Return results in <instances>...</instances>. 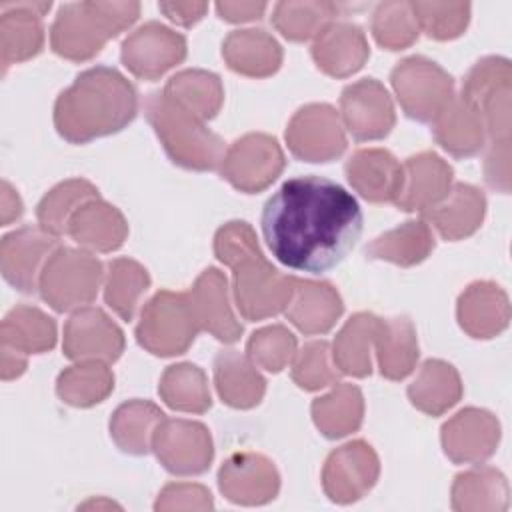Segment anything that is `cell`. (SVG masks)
I'll return each instance as SVG.
<instances>
[{
    "label": "cell",
    "instance_id": "9a60e30c",
    "mask_svg": "<svg viewBox=\"0 0 512 512\" xmlns=\"http://www.w3.org/2000/svg\"><path fill=\"white\" fill-rule=\"evenodd\" d=\"M216 386L226 404L248 408L260 402L264 380L236 352H220L216 358Z\"/></svg>",
    "mask_w": 512,
    "mask_h": 512
},
{
    "label": "cell",
    "instance_id": "d4e9b609",
    "mask_svg": "<svg viewBox=\"0 0 512 512\" xmlns=\"http://www.w3.org/2000/svg\"><path fill=\"white\" fill-rule=\"evenodd\" d=\"M378 318L370 316V314H358L354 318H350V322L344 326V330L338 334L336 342H334V358H340L342 354L350 352L352 348L356 350L352 356V362L348 366L346 374H354V376H366L370 374V356H368V344H370V332L374 330Z\"/></svg>",
    "mask_w": 512,
    "mask_h": 512
},
{
    "label": "cell",
    "instance_id": "2e32d148",
    "mask_svg": "<svg viewBox=\"0 0 512 512\" xmlns=\"http://www.w3.org/2000/svg\"><path fill=\"white\" fill-rule=\"evenodd\" d=\"M298 296L294 300L292 310L288 312L290 320L308 334L314 332H326L334 320L342 312L340 298L334 302H326L334 296H338L332 286L328 284H316V282H298L294 284Z\"/></svg>",
    "mask_w": 512,
    "mask_h": 512
},
{
    "label": "cell",
    "instance_id": "1f68e13d",
    "mask_svg": "<svg viewBox=\"0 0 512 512\" xmlns=\"http://www.w3.org/2000/svg\"><path fill=\"white\" fill-rule=\"evenodd\" d=\"M218 12L222 14L220 18H226L230 22H240V20H252L262 14L266 4H218Z\"/></svg>",
    "mask_w": 512,
    "mask_h": 512
},
{
    "label": "cell",
    "instance_id": "484cf974",
    "mask_svg": "<svg viewBox=\"0 0 512 512\" xmlns=\"http://www.w3.org/2000/svg\"><path fill=\"white\" fill-rule=\"evenodd\" d=\"M294 344L296 342L290 332L282 326H274L254 332L248 342V352L254 362H260L270 372H278L290 360Z\"/></svg>",
    "mask_w": 512,
    "mask_h": 512
},
{
    "label": "cell",
    "instance_id": "7402d4cb",
    "mask_svg": "<svg viewBox=\"0 0 512 512\" xmlns=\"http://www.w3.org/2000/svg\"><path fill=\"white\" fill-rule=\"evenodd\" d=\"M98 190L86 180H68L44 196L38 206V220L44 232L62 234L68 228L74 204L96 200Z\"/></svg>",
    "mask_w": 512,
    "mask_h": 512
},
{
    "label": "cell",
    "instance_id": "8fae6325",
    "mask_svg": "<svg viewBox=\"0 0 512 512\" xmlns=\"http://www.w3.org/2000/svg\"><path fill=\"white\" fill-rule=\"evenodd\" d=\"M68 232L80 244L98 250H114L126 236V226L114 206L98 198L76 210L68 222Z\"/></svg>",
    "mask_w": 512,
    "mask_h": 512
},
{
    "label": "cell",
    "instance_id": "5b68a950",
    "mask_svg": "<svg viewBox=\"0 0 512 512\" xmlns=\"http://www.w3.org/2000/svg\"><path fill=\"white\" fill-rule=\"evenodd\" d=\"M282 166L284 156L274 138L248 134L228 150L222 174L236 188L244 192H258L280 174Z\"/></svg>",
    "mask_w": 512,
    "mask_h": 512
},
{
    "label": "cell",
    "instance_id": "44dd1931",
    "mask_svg": "<svg viewBox=\"0 0 512 512\" xmlns=\"http://www.w3.org/2000/svg\"><path fill=\"white\" fill-rule=\"evenodd\" d=\"M8 244L14 246V252L22 254L16 258L14 264L4 266V278L22 292L34 290V276L38 272V264L52 246H56L54 234L38 232L32 228L18 230L4 238Z\"/></svg>",
    "mask_w": 512,
    "mask_h": 512
},
{
    "label": "cell",
    "instance_id": "f1b7e54d",
    "mask_svg": "<svg viewBox=\"0 0 512 512\" xmlns=\"http://www.w3.org/2000/svg\"><path fill=\"white\" fill-rule=\"evenodd\" d=\"M334 6L324 4L316 14L302 16L300 4H278L276 8V26L282 30V34L290 40H306L314 34H318L320 24L326 22L332 16Z\"/></svg>",
    "mask_w": 512,
    "mask_h": 512
},
{
    "label": "cell",
    "instance_id": "4316f807",
    "mask_svg": "<svg viewBox=\"0 0 512 512\" xmlns=\"http://www.w3.org/2000/svg\"><path fill=\"white\" fill-rule=\"evenodd\" d=\"M164 414L154 408L148 402H130L124 404L116 410L114 420L110 422V430L112 434H118L122 430H136V454H146L148 452V426H152L154 422L162 420Z\"/></svg>",
    "mask_w": 512,
    "mask_h": 512
},
{
    "label": "cell",
    "instance_id": "ffe728a7",
    "mask_svg": "<svg viewBox=\"0 0 512 512\" xmlns=\"http://www.w3.org/2000/svg\"><path fill=\"white\" fill-rule=\"evenodd\" d=\"M316 426L328 436L338 438L356 430L362 420V396L354 386H338L332 394L312 404Z\"/></svg>",
    "mask_w": 512,
    "mask_h": 512
},
{
    "label": "cell",
    "instance_id": "3957f363",
    "mask_svg": "<svg viewBox=\"0 0 512 512\" xmlns=\"http://www.w3.org/2000/svg\"><path fill=\"white\" fill-rule=\"evenodd\" d=\"M144 112L172 162L194 170H214L218 166L224 142L176 100L164 92H152L146 96Z\"/></svg>",
    "mask_w": 512,
    "mask_h": 512
},
{
    "label": "cell",
    "instance_id": "30bf717a",
    "mask_svg": "<svg viewBox=\"0 0 512 512\" xmlns=\"http://www.w3.org/2000/svg\"><path fill=\"white\" fill-rule=\"evenodd\" d=\"M178 34H174L172 30H168L166 26L160 24H146L140 30H136L132 34V38H136L140 44L148 46L150 50H142V48H134L124 44L122 46V60L124 64L140 78L146 80H154L156 76H160L164 70H168L170 66L178 64L184 56H186V44L184 46H174V48H164V50H156L158 46L168 44L170 40H174Z\"/></svg>",
    "mask_w": 512,
    "mask_h": 512
},
{
    "label": "cell",
    "instance_id": "6da1fadb",
    "mask_svg": "<svg viewBox=\"0 0 512 512\" xmlns=\"http://www.w3.org/2000/svg\"><path fill=\"white\" fill-rule=\"evenodd\" d=\"M362 222L358 200L338 182L316 174L286 180L260 216L272 256L308 274L336 268L360 238Z\"/></svg>",
    "mask_w": 512,
    "mask_h": 512
},
{
    "label": "cell",
    "instance_id": "277c9868",
    "mask_svg": "<svg viewBox=\"0 0 512 512\" xmlns=\"http://www.w3.org/2000/svg\"><path fill=\"white\" fill-rule=\"evenodd\" d=\"M198 324L190 294L158 292L142 310L136 338L152 354H182L194 340Z\"/></svg>",
    "mask_w": 512,
    "mask_h": 512
},
{
    "label": "cell",
    "instance_id": "52a82bcc",
    "mask_svg": "<svg viewBox=\"0 0 512 512\" xmlns=\"http://www.w3.org/2000/svg\"><path fill=\"white\" fill-rule=\"evenodd\" d=\"M350 184L372 202L396 200L402 182L404 168L386 150H358L346 164Z\"/></svg>",
    "mask_w": 512,
    "mask_h": 512
},
{
    "label": "cell",
    "instance_id": "4fadbf2b",
    "mask_svg": "<svg viewBox=\"0 0 512 512\" xmlns=\"http://www.w3.org/2000/svg\"><path fill=\"white\" fill-rule=\"evenodd\" d=\"M484 206V196L476 188L468 184H456L448 204L428 208L426 218L436 224L444 238L456 240L472 234L480 226Z\"/></svg>",
    "mask_w": 512,
    "mask_h": 512
},
{
    "label": "cell",
    "instance_id": "d6986e66",
    "mask_svg": "<svg viewBox=\"0 0 512 512\" xmlns=\"http://www.w3.org/2000/svg\"><path fill=\"white\" fill-rule=\"evenodd\" d=\"M432 248L434 240L428 232V226L422 222H406L402 228L376 238L370 246H366V254L370 258L410 266L424 260Z\"/></svg>",
    "mask_w": 512,
    "mask_h": 512
},
{
    "label": "cell",
    "instance_id": "e0dca14e",
    "mask_svg": "<svg viewBox=\"0 0 512 512\" xmlns=\"http://www.w3.org/2000/svg\"><path fill=\"white\" fill-rule=\"evenodd\" d=\"M378 358L380 372L386 378L400 380L412 372V364L418 356L412 324L406 318H392L378 324Z\"/></svg>",
    "mask_w": 512,
    "mask_h": 512
},
{
    "label": "cell",
    "instance_id": "cb8c5ba5",
    "mask_svg": "<svg viewBox=\"0 0 512 512\" xmlns=\"http://www.w3.org/2000/svg\"><path fill=\"white\" fill-rule=\"evenodd\" d=\"M412 4H380L374 14V36L382 46L400 50L416 36Z\"/></svg>",
    "mask_w": 512,
    "mask_h": 512
},
{
    "label": "cell",
    "instance_id": "5bb4252c",
    "mask_svg": "<svg viewBox=\"0 0 512 512\" xmlns=\"http://www.w3.org/2000/svg\"><path fill=\"white\" fill-rule=\"evenodd\" d=\"M438 118L436 138L442 148L454 156H472L482 148V116L472 104L450 100Z\"/></svg>",
    "mask_w": 512,
    "mask_h": 512
},
{
    "label": "cell",
    "instance_id": "f546056e",
    "mask_svg": "<svg viewBox=\"0 0 512 512\" xmlns=\"http://www.w3.org/2000/svg\"><path fill=\"white\" fill-rule=\"evenodd\" d=\"M326 356H328L326 342H312L302 350L294 366V380L298 382V386L306 390H316L320 386H326L334 378V374L328 368Z\"/></svg>",
    "mask_w": 512,
    "mask_h": 512
},
{
    "label": "cell",
    "instance_id": "ba28073f",
    "mask_svg": "<svg viewBox=\"0 0 512 512\" xmlns=\"http://www.w3.org/2000/svg\"><path fill=\"white\" fill-rule=\"evenodd\" d=\"M408 184H402L396 206L402 210H428L442 198H446L452 168L446 166L436 154L424 152L406 160Z\"/></svg>",
    "mask_w": 512,
    "mask_h": 512
},
{
    "label": "cell",
    "instance_id": "9c48e42d",
    "mask_svg": "<svg viewBox=\"0 0 512 512\" xmlns=\"http://www.w3.org/2000/svg\"><path fill=\"white\" fill-rule=\"evenodd\" d=\"M192 306L198 322L210 330L218 340L234 342L238 340L242 326L234 322L226 302V280L216 268L204 270L198 278L194 290L190 292Z\"/></svg>",
    "mask_w": 512,
    "mask_h": 512
},
{
    "label": "cell",
    "instance_id": "ac0fdd59",
    "mask_svg": "<svg viewBox=\"0 0 512 512\" xmlns=\"http://www.w3.org/2000/svg\"><path fill=\"white\" fill-rule=\"evenodd\" d=\"M164 94L200 120L212 118L218 112L222 100L218 76L202 70H188L170 78Z\"/></svg>",
    "mask_w": 512,
    "mask_h": 512
},
{
    "label": "cell",
    "instance_id": "8992f818",
    "mask_svg": "<svg viewBox=\"0 0 512 512\" xmlns=\"http://www.w3.org/2000/svg\"><path fill=\"white\" fill-rule=\"evenodd\" d=\"M344 122L356 140H376L394 124L388 92L374 78H364L342 92Z\"/></svg>",
    "mask_w": 512,
    "mask_h": 512
},
{
    "label": "cell",
    "instance_id": "7c38bea8",
    "mask_svg": "<svg viewBox=\"0 0 512 512\" xmlns=\"http://www.w3.org/2000/svg\"><path fill=\"white\" fill-rule=\"evenodd\" d=\"M108 316L100 310H84L74 314L66 324V338H64V352L68 358L80 360L86 356H100L104 360H116L124 348L122 332L96 336L94 332Z\"/></svg>",
    "mask_w": 512,
    "mask_h": 512
},
{
    "label": "cell",
    "instance_id": "603a6c76",
    "mask_svg": "<svg viewBox=\"0 0 512 512\" xmlns=\"http://www.w3.org/2000/svg\"><path fill=\"white\" fill-rule=\"evenodd\" d=\"M108 270L106 302L118 312V316L132 320L136 298L148 288L150 278L146 270L132 260H114Z\"/></svg>",
    "mask_w": 512,
    "mask_h": 512
},
{
    "label": "cell",
    "instance_id": "4dcf8cb0",
    "mask_svg": "<svg viewBox=\"0 0 512 512\" xmlns=\"http://www.w3.org/2000/svg\"><path fill=\"white\" fill-rule=\"evenodd\" d=\"M162 12L168 14L170 20L178 22V24H194L196 20L202 18L206 4H160L158 6Z\"/></svg>",
    "mask_w": 512,
    "mask_h": 512
},
{
    "label": "cell",
    "instance_id": "7a4b0ae2",
    "mask_svg": "<svg viewBox=\"0 0 512 512\" xmlns=\"http://www.w3.org/2000/svg\"><path fill=\"white\" fill-rule=\"evenodd\" d=\"M136 92L114 68L98 66L82 72L56 102L54 122L70 142L82 144L96 136L122 130L136 116Z\"/></svg>",
    "mask_w": 512,
    "mask_h": 512
},
{
    "label": "cell",
    "instance_id": "83f0119b",
    "mask_svg": "<svg viewBox=\"0 0 512 512\" xmlns=\"http://www.w3.org/2000/svg\"><path fill=\"white\" fill-rule=\"evenodd\" d=\"M204 374L196 368L192 374L188 386H180L178 380H174L168 372L164 374L160 394L164 396L166 404L178 410H194V412H204L210 408V394L206 392L204 386Z\"/></svg>",
    "mask_w": 512,
    "mask_h": 512
}]
</instances>
